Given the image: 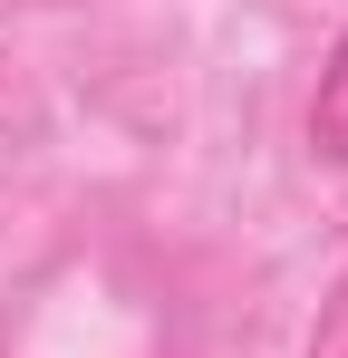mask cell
I'll use <instances>...</instances> for the list:
<instances>
[{
	"mask_svg": "<svg viewBox=\"0 0 348 358\" xmlns=\"http://www.w3.org/2000/svg\"><path fill=\"white\" fill-rule=\"evenodd\" d=\"M300 358H348V271L329 281V300H319V320H310Z\"/></svg>",
	"mask_w": 348,
	"mask_h": 358,
	"instance_id": "7a4b0ae2",
	"label": "cell"
},
{
	"mask_svg": "<svg viewBox=\"0 0 348 358\" xmlns=\"http://www.w3.org/2000/svg\"><path fill=\"white\" fill-rule=\"evenodd\" d=\"M310 155L348 175V20L329 39V59H319V87H310Z\"/></svg>",
	"mask_w": 348,
	"mask_h": 358,
	"instance_id": "6da1fadb",
	"label": "cell"
}]
</instances>
